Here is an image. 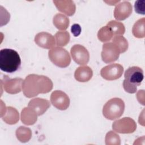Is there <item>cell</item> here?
Here are the masks:
<instances>
[{
  "instance_id": "cell-1",
  "label": "cell",
  "mask_w": 145,
  "mask_h": 145,
  "mask_svg": "<svg viewBox=\"0 0 145 145\" xmlns=\"http://www.w3.org/2000/svg\"><path fill=\"white\" fill-rule=\"evenodd\" d=\"M51 79L44 75L29 74L23 80L22 90L24 96L31 98L40 93H46L53 88Z\"/></svg>"
},
{
  "instance_id": "cell-2",
  "label": "cell",
  "mask_w": 145,
  "mask_h": 145,
  "mask_svg": "<svg viewBox=\"0 0 145 145\" xmlns=\"http://www.w3.org/2000/svg\"><path fill=\"white\" fill-rule=\"evenodd\" d=\"M21 66L18 53L12 49H2L0 51V69L6 72L13 73Z\"/></svg>"
},
{
  "instance_id": "cell-3",
  "label": "cell",
  "mask_w": 145,
  "mask_h": 145,
  "mask_svg": "<svg viewBox=\"0 0 145 145\" xmlns=\"http://www.w3.org/2000/svg\"><path fill=\"white\" fill-rule=\"evenodd\" d=\"M124 76L122 84L125 91L129 93H134L137 91V86L143 80V71L139 67L132 66L125 71Z\"/></svg>"
},
{
  "instance_id": "cell-4",
  "label": "cell",
  "mask_w": 145,
  "mask_h": 145,
  "mask_svg": "<svg viewBox=\"0 0 145 145\" xmlns=\"http://www.w3.org/2000/svg\"><path fill=\"white\" fill-rule=\"evenodd\" d=\"M125 103L118 97H114L108 100L103 106V116L108 120H114L120 118L123 113Z\"/></svg>"
},
{
  "instance_id": "cell-5",
  "label": "cell",
  "mask_w": 145,
  "mask_h": 145,
  "mask_svg": "<svg viewBox=\"0 0 145 145\" xmlns=\"http://www.w3.org/2000/svg\"><path fill=\"white\" fill-rule=\"evenodd\" d=\"M48 56L51 62L59 67H66L71 62V57L69 52L61 47H54L49 50Z\"/></svg>"
},
{
  "instance_id": "cell-6",
  "label": "cell",
  "mask_w": 145,
  "mask_h": 145,
  "mask_svg": "<svg viewBox=\"0 0 145 145\" xmlns=\"http://www.w3.org/2000/svg\"><path fill=\"white\" fill-rule=\"evenodd\" d=\"M113 130L121 134H130L137 129L135 121L130 117H124L115 121L112 124Z\"/></svg>"
},
{
  "instance_id": "cell-7",
  "label": "cell",
  "mask_w": 145,
  "mask_h": 145,
  "mask_svg": "<svg viewBox=\"0 0 145 145\" xmlns=\"http://www.w3.org/2000/svg\"><path fill=\"white\" fill-rule=\"evenodd\" d=\"M120 50L118 47L113 42L104 44L101 52V58L106 63L116 61L120 56Z\"/></svg>"
},
{
  "instance_id": "cell-8",
  "label": "cell",
  "mask_w": 145,
  "mask_h": 145,
  "mask_svg": "<svg viewBox=\"0 0 145 145\" xmlns=\"http://www.w3.org/2000/svg\"><path fill=\"white\" fill-rule=\"evenodd\" d=\"M123 72V66L118 63H113L102 68L100 75L107 80H114L120 78Z\"/></svg>"
},
{
  "instance_id": "cell-9",
  "label": "cell",
  "mask_w": 145,
  "mask_h": 145,
  "mask_svg": "<svg viewBox=\"0 0 145 145\" xmlns=\"http://www.w3.org/2000/svg\"><path fill=\"white\" fill-rule=\"evenodd\" d=\"M50 102L54 107L61 110L67 109L70 105L69 96L64 92L60 90H56L52 93Z\"/></svg>"
},
{
  "instance_id": "cell-10",
  "label": "cell",
  "mask_w": 145,
  "mask_h": 145,
  "mask_svg": "<svg viewBox=\"0 0 145 145\" xmlns=\"http://www.w3.org/2000/svg\"><path fill=\"white\" fill-rule=\"evenodd\" d=\"M23 80L19 78L10 79L7 76L5 75V78L1 79V83L7 93L16 94L22 91Z\"/></svg>"
},
{
  "instance_id": "cell-11",
  "label": "cell",
  "mask_w": 145,
  "mask_h": 145,
  "mask_svg": "<svg viewBox=\"0 0 145 145\" xmlns=\"http://www.w3.org/2000/svg\"><path fill=\"white\" fill-rule=\"evenodd\" d=\"M73 60L80 65H86L89 60V54L87 49L80 44L74 45L70 50Z\"/></svg>"
},
{
  "instance_id": "cell-12",
  "label": "cell",
  "mask_w": 145,
  "mask_h": 145,
  "mask_svg": "<svg viewBox=\"0 0 145 145\" xmlns=\"http://www.w3.org/2000/svg\"><path fill=\"white\" fill-rule=\"evenodd\" d=\"M35 42L39 46L49 49L52 48L56 44L54 37L51 34L45 32L38 33L35 36Z\"/></svg>"
},
{
  "instance_id": "cell-13",
  "label": "cell",
  "mask_w": 145,
  "mask_h": 145,
  "mask_svg": "<svg viewBox=\"0 0 145 145\" xmlns=\"http://www.w3.org/2000/svg\"><path fill=\"white\" fill-rule=\"evenodd\" d=\"M132 11V5L129 2H122L116 5L114 10V17L118 20H123L131 14Z\"/></svg>"
},
{
  "instance_id": "cell-14",
  "label": "cell",
  "mask_w": 145,
  "mask_h": 145,
  "mask_svg": "<svg viewBox=\"0 0 145 145\" xmlns=\"http://www.w3.org/2000/svg\"><path fill=\"white\" fill-rule=\"evenodd\" d=\"M28 106L33 109L39 116L42 115L48 110L50 104L48 100L37 97L30 100L28 103Z\"/></svg>"
},
{
  "instance_id": "cell-15",
  "label": "cell",
  "mask_w": 145,
  "mask_h": 145,
  "mask_svg": "<svg viewBox=\"0 0 145 145\" xmlns=\"http://www.w3.org/2000/svg\"><path fill=\"white\" fill-rule=\"evenodd\" d=\"M53 3L58 11L66 15L72 16L75 12L76 6L72 1H53Z\"/></svg>"
},
{
  "instance_id": "cell-16",
  "label": "cell",
  "mask_w": 145,
  "mask_h": 145,
  "mask_svg": "<svg viewBox=\"0 0 145 145\" xmlns=\"http://www.w3.org/2000/svg\"><path fill=\"white\" fill-rule=\"evenodd\" d=\"M92 70L88 66H83L78 67L75 72V79L80 82H87L92 77Z\"/></svg>"
},
{
  "instance_id": "cell-17",
  "label": "cell",
  "mask_w": 145,
  "mask_h": 145,
  "mask_svg": "<svg viewBox=\"0 0 145 145\" xmlns=\"http://www.w3.org/2000/svg\"><path fill=\"white\" fill-rule=\"evenodd\" d=\"M37 114L36 112L30 107H25L21 112V121L26 125H32L37 120Z\"/></svg>"
},
{
  "instance_id": "cell-18",
  "label": "cell",
  "mask_w": 145,
  "mask_h": 145,
  "mask_svg": "<svg viewBox=\"0 0 145 145\" xmlns=\"http://www.w3.org/2000/svg\"><path fill=\"white\" fill-rule=\"evenodd\" d=\"M1 118L6 123L14 125L19 120V112L15 108L8 106L7 107L5 113Z\"/></svg>"
},
{
  "instance_id": "cell-19",
  "label": "cell",
  "mask_w": 145,
  "mask_h": 145,
  "mask_svg": "<svg viewBox=\"0 0 145 145\" xmlns=\"http://www.w3.org/2000/svg\"><path fill=\"white\" fill-rule=\"evenodd\" d=\"M54 26L59 30H65L69 25V18L62 14H57L54 15L53 20Z\"/></svg>"
},
{
  "instance_id": "cell-20",
  "label": "cell",
  "mask_w": 145,
  "mask_h": 145,
  "mask_svg": "<svg viewBox=\"0 0 145 145\" xmlns=\"http://www.w3.org/2000/svg\"><path fill=\"white\" fill-rule=\"evenodd\" d=\"M17 139L21 142L25 143L28 142L32 137L31 130L27 127L20 126L16 130Z\"/></svg>"
},
{
  "instance_id": "cell-21",
  "label": "cell",
  "mask_w": 145,
  "mask_h": 145,
  "mask_svg": "<svg viewBox=\"0 0 145 145\" xmlns=\"http://www.w3.org/2000/svg\"><path fill=\"white\" fill-rule=\"evenodd\" d=\"M145 18H142L138 20L134 24L132 28L133 35L137 38H143L145 36L144 32Z\"/></svg>"
},
{
  "instance_id": "cell-22",
  "label": "cell",
  "mask_w": 145,
  "mask_h": 145,
  "mask_svg": "<svg viewBox=\"0 0 145 145\" xmlns=\"http://www.w3.org/2000/svg\"><path fill=\"white\" fill-rule=\"evenodd\" d=\"M112 31L113 35L121 36L125 33V28L122 23L116 20H111L106 25Z\"/></svg>"
},
{
  "instance_id": "cell-23",
  "label": "cell",
  "mask_w": 145,
  "mask_h": 145,
  "mask_svg": "<svg viewBox=\"0 0 145 145\" xmlns=\"http://www.w3.org/2000/svg\"><path fill=\"white\" fill-rule=\"evenodd\" d=\"M55 39L58 46H65L69 43L70 36L67 31H58L55 35Z\"/></svg>"
},
{
  "instance_id": "cell-24",
  "label": "cell",
  "mask_w": 145,
  "mask_h": 145,
  "mask_svg": "<svg viewBox=\"0 0 145 145\" xmlns=\"http://www.w3.org/2000/svg\"><path fill=\"white\" fill-rule=\"evenodd\" d=\"M113 34L112 31L107 25L100 28L97 33V37L99 40L103 42L110 41L113 37Z\"/></svg>"
},
{
  "instance_id": "cell-25",
  "label": "cell",
  "mask_w": 145,
  "mask_h": 145,
  "mask_svg": "<svg viewBox=\"0 0 145 145\" xmlns=\"http://www.w3.org/2000/svg\"><path fill=\"white\" fill-rule=\"evenodd\" d=\"M112 42L115 44L118 47L120 50V53L125 52L128 49V42L122 36H115L112 39Z\"/></svg>"
},
{
  "instance_id": "cell-26",
  "label": "cell",
  "mask_w": 145,
  "mask_h": 145,
  "mask_svg": "<svg viewBox=\"0 0 145 145\" xmlns=\"http://www.w3.org/2000/svg\"><path fill=\"white\" fill-rule=\"evenodd\" d=\"M105 144L106 145H120L121 139L118 134L113 131H109L105 135Z\"/></svg>"
},
{
  "instance_id": "cell-27",
  "label": "cell",
  "mask_w": 145,
  "mask_h": 145,
  "mask_svg": "<svg viewBox=\"0 0 145 145\" xmlns=\"http://www.w3.org/2000/svg\"><path fill=\"white\" fill-rule=\"evenodd\" d=\"M134 8L135 11L139 14L144 15L145 14V1L138 0L135 2Z\"/></svg>"
},
{
  "instance_id": "cell-28",
  "label": "cell",
  "mask_w": 145,
  "mask_h": 145,
  "mask_svg": "<svg viewBox=\"0 0 145 145\" xmlns=\"http://www.w3.org/2000/svg\"><path fill=\"white\" fill-rule=\"evenodd\" d=\"M71 30L72 33L74 35V36L76 37L80 35L81 32V28L79 24H75L72 25Z\"/></svg>"
}]
</instances>
